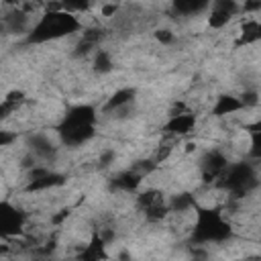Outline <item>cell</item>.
Here are the masks:
<instances>
[{
	"mask_svg": "<svg viewBox=\"0 0 261 261\" xmlns=\"http://www.w3.org/2000/svg\"><path fill=\"white\" fill-rule=\"evenodd\" d=\"M90 69L96 73V75H108L114 71V55L110 49L106 47H98L92 57H90Z\"/></svg>",
	"mask_w": 261,
	"mask_h": 261,
	"instance_id": "cell-1",
	"label": "cell"
},
{
	"mask_svg": "<svg viewBox=\"0 0 261 261\" xmlns=\"http://www.w3.org/2000/svg\"><path fill=\"white\" fill-rule=\"evenodd\" d=\"M153 39H155L159 45H163V47H171V45L177 41V35H175L171 29H167V27H159V29L153 31Z\"/></svg>",
	"mask_w": 261,
	"mask_h": 261,
	"instance_id": "cell-2",
	"label": "cell"
},
{
	"mask_svg": "<svg viewBox=\"0 0 261 261\" xmlns=\"http://www.w3.org/2000/svg\"><path fill=\"white\" fill-rule=\"evenodd\" d=\"M0 20H2V4H0ZM0 31H2V27H0Z\"/></svg>",
	"mask_w": 261,
	"mask_h": 261,
	"instance_id": "cell-3",
	"label": "cell"
}]
</instances>
